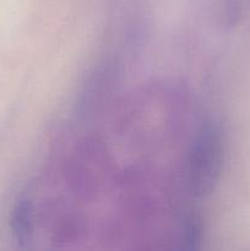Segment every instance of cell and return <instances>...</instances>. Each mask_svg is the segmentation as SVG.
<instances>
[{
	"label": "cell",
	"mask_w": 250,
	"mask_h": 251,
	"mask_svg": "<svg viewBox=\"0 0 250 251\" xmlns=\"http://www.w3.org/2000/svg\"><path fill=\"white\" fill-rule=\"evenodd\" d=\"M11 227L19 243H25L31 234V208L27 200H20L12 212Z\"/></svg>",
	"instance_id": "cell-2"
},
{
	"label": "cell",
	"mask_w": 250,
	"mask_h": 251,
	"mask_svg": "<svg viewBox=\"0 0 250 251\" xmlns=\"http://www.w3.org/2000/svg\"><path fill=\"white\" fill-rule=\"evenodd\" d=\"M225 132L218 123L205 124L189 154V184L196 195H205L220 178L225 159Z\"/></svg>",
	"instance_id": "cell-1"
}]
</instances>
